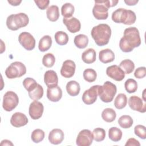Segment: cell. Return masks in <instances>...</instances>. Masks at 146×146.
Here are the masks:
<instances>
[{"label":"cell","instance_id":"30bf717a","mask_svg":"<svg viewBox=\"0 0 146 146\" xmlns=\"http://www.w3.org/2000/svg\"><path fill=\"white\" fill-rule=\"evenodd\" d=\"M93 135L89 129H83L78 133L76 143L78 146H90L93 141Z\"/></svg>","mask_w":146,"mask_h":146},{"label":"cell","instance_id":"6da1fadb","mask_svg":"<svg viewBox=\"0 0 146 146\" xmlns=\"http://www.w3.org/2000/svg\"><path fill=\"white\" fill-rule=\"evenodd\" d=\"M141 44L139 30L135 27H130L125 29L124 35L119 42V47L124 52H131L134 48Z\"/></svg>","mask_w":146,"mask_h":146},{"label":"cell","instance_id":"d6986e66","mask_svg":"<svg viewBox=\"0 0 146 146\" xmlns=\"http://www.w3.org/2000/svg\"><path fill=\"white\" fill-rule=\"evenodd\" d=\"M64 135L62 129L58 128H55L52 129L48 135L49 141L54 145H58L60 144L64 139Z\"/></svg>","mask_w":146,"mask_h":146},{"label":"cell","instance_id":"cb8c5ba5","mask_svg":"<svg viewBox=\"0 0 146 146\" xmlns=\"http://www.w3.org/2000/svg\"><path fill=\"white\" fill-rule=\"evenodd\" d=\"M46 15L48 19L51 22H55L59 18V7L56 5L49 6L46 10Z\"/></svg>","mask_w":146,"mask_h":146},{"label":"cell","instance_id":"5bb4252c","mask_svg":"<svg viewBox=\"0 0 146 146\" xmlns=\"http://www.w3.org/2000/svg\"><path fill=\"white\" fill-rule=\"evenodd\" d=\"M76 65L74 61L66 60L63 62L60 69V74L65 78H70L75 74Z\"/></svg>","mask_w":146,"mask_h":146},{"label":"cell","instance_id":"f6af8a7d","mask_svg":"<svg viewBox=\"0 0 146 146\" xmlns=\"http://www.w3.org/2000/svg\"><path fill=\"white\" fill-rule=\"evenodd\" d=\"M7 2L12 6H18L22 2L21 0H8Z\"/></svg>","mask_w":146,"mask_h":146},{"label":"cell","instance_id":"7a4b0ae2","mask_svg":"<svg viewBox=\"0 0 146 146\" xmlns=\"http://www.w3.org/2000/svg\"><path fill=\"white\" fill-rule=\"evenodd\" d=\"M91 35L98 46H103L109 42L111 35V29L108 25L100 23L92 29Z\"/></svg>","mask_w":146,"mask_h":146},{"label":"cell","instance_id":"603a6c76","mask_svg":"<svg viewBox=\"0 0 146 146\" xmlns=\"http://www.w3.org/2000/svg\"><path fill=\"white\" fill-rule=\"evenodd\" d=\"M82 59L87 64L94 63L96 60V51L94 48H87L82 53Z\"/></svg>","mask_w":146,"mask_h":146},{"label":"cell","instance_id":"d6a6232c","mask_svg":"<svg viewBox=\"0 0 146 146\" xmlns=\"http://www.w3.org/2000/svg\"><path fill=\"white\" fill-rule=\"evenodd\" d=\"M117 122L121 128L127 129L132 127L133 123V120L129 115H124L119 118Z\"/></svg>","mask_w":146,"mask_h":146},{"label":"cell","instance_id":"ffe728a7","mask_svg":"<svg viewBox=\"0 0 146 146\" xmlns=\"http://www.w3.org/2000/svg\"><path fill=\"white\" fill-rule=\"evenodd\" d=\"M44 82L48 87L58 86V78L56 72L53 70L47 71L44 75Z\"/></svg>","mask_w":146,"mask_h":146},{"label":"cell","instance_id":"4dcf8cb0","mask_svg":"<svg viewBox=\"0 0 146 146\" xmlns=\"http://www.w3.org/2000/svg\"><path fill=\"white\" fill-rule=\"evenodd\" d=\"M74 11V6L71 3H64L62 5L61 8V14L64 18H69L72 17Z\"/></svg>","mask_w":146,"mask_h":146},{"label":"cell","instance_id":"44dd1931","mask_svg":"<svg viewBox=\"0 0 146 146\" xmlns=\"http://www.w3.org/2000/svg\"><path fill=\"white\" fill-rule=\"evenodd\" d=\"M99 59L103 63L112 62L115 59V54L110 48H106L100 50L99 53Z\"/></svg>","mask_w":146,"mask_h":146},{"label":"cell","instance_id":"3957f363","mask_svg":"<svg viewBox=\"0 0 146 146\" xmlns=\"http://www.w3.org/2000/svg\"><path fill=\"white\" fill-rule=\"evenodd\" d=\"M118 1H95V5L92 9V14L94 17L98 20H105L108 17V9L115 6Z\"/></svg>","mask_w":146,"mask_h":146},{"label":"cell","instance_id":"e0dca14e","mask_svg":"<svg viewBox=\"0 0 146 146\" xmlns=\"http://www.w3.org/2000/svg\"><path fill=\"white\" fill-rule=\"evenodd\" d=\"M63 23L66 25L67 30L71 33H75L80 30V22L79 19L75 17L63 18Z\"/></svg>","mask_w":146,"mask_h":146},{"label":"cell","instance_id":"8fae6325","mask_svg":"<svg viewBox=\"0 0 146 146\" xmlns=\"http://www.w3.org/2000/svg\"><path fill=\"white\" fill-rule=\"evenodd\" d=\"M99 86V85H94L84 92L82 97L84 103L90 105L96 102L98 95Z\"/></svg>","mask_w":146,"mask_h":146},{"label":"cell","instance_id":"bcb514c9","mask_svg":"<svg viewBox=\"0 0 146 146\" xmlns=\"http://www.w3.org/2000/svg\"><path fill=\"white\" fill-rule=\"evenodd\" d=\"M139 1L137 0H128L124 1V2L128 6H133L135 5Z\"/></svg>","mask_w":146,"mask_h":146},{"label":"cell","instance_id":"9c48e42d","mask_svg":"<svg viewBox=\"0 0 146 146\" xmlns=\"http://www.w3.org/2000/svg\"><path fill=\"white\" fill-rule=\"evenodd\" d=\"M18 41L24 48L28 51L33 50L35 46V39L28 32H22L18 36Z\"/></svg>","mask_w":146,"mask_h":146},{"label":"cell","instance_id":"d4e9b609","mask_svg":"<svg viewBox=\"0 0 146 146\" xmlns=\"http://www.w3.org/2000/svg\"><path fill=\"white\" fill-rule=\"evenodd\" d=\"M52 39L49 35H44L40 38L39 42L38 48L40 51L44 52L47 51L51 46Z\"/></svg>","mask_w":146,"mask_h":146},{"label":"cell","instance_id":"ac0fdd59","mask_svg":"<svg viewBox=\"0 0 146 146\" xmlns=\"http://www.w3.org/2000/svg\"><path fill=\"white\" fill-rule=\"evenodd\" d=\"M47 97L52 102H57L62 97V90L58 86L48 87L47 90Z\"/></svg>","mask_w":146,"mask_h":146},{"label":"cell","instance_id":"7c38bea8","mask_svg":"<svg viewBox=\"0 0 146 146\" xmlns=\"http://www.w3.org/2000/svg\"><path fill=\"white\" fill-rule=\"evenodd\" d=\"M44 107L42 103L38 100H34L30 104L29 113L33 120L39 119L43 115Z\"/></svg>","mask_w":146,"mask_h":146},{"label":"cell","instance_id":"5b68a950","mask_svg":"<svg viewBox=\"0 0 146 146\" xmlns=\"http://www.w3.org/2000/svg\"><path fill=\"white\" fill-rule=\"evenodd\" d=\"M29 22L27 15L23 13L10 15L6 19V26L11 30L15 31L26 26Z\"/></svg>","mask_w":146,"mask_h":146},{"label":"cell","instance_id":"8992f818","mask_svg":"<svg viewBox=\"0 0 146 146\" xmlns=\"http://www.w3.org/2000/svg\"><path fill=\"white\" fill-rule=\"evenodd\" d=\"M116 92L117 88L116 85L110 81H107L103 86H99L98 93L102 102L110 103L113 100Z\"/></svg>","mask_w":146,"mask_h":146},{"label":"cell","instance_id":"1f68e13d","mask_svg":"<svg viewBox=\"0 0 146 146\" xmlns=\"http://www.w3.org/2000/svg\"><path fill=\"white\" fill-rule=\"evenodd\" d=\"M29 97L33 100L40 99L43 95V88L41 85L38 84L37 86L30 92H28Z\"/></svg>","mask_w":146,"mask_h":146},{"label":"cell","instance_id":"74e56055","mask_svg":"<svg viewBox=\"0 0 146 146\" xmlns=\"http://www.w3.org/2000/svg\"><path fill=\"white\" fill-rule=\"evenodd\" d=\"M55 58L52 53H47L43 57L42 63L46 67H52L55 64Z\"/></svg>","mask_w":146,"mask_h":146},{"label":"cell","instance_id":"f546056e","mask_svg":"<svg viewBox=\"0 0 146 146\" xmlns=\"http://www.w3.org/2000/svg\"><path fill=\"white\" fill-rule=\"evenodd\" d=\"M127 103V96L123 93L119 94L114 100V106L116 108L121 110L124 108Z\"/></svg>","mask_w":146,"mask_h":146},{"label":"cell","instance_id":"2e32d148","mask_svg":"<svg viewBox=\"0 0 146 146\" xmlns=\"http://www.w3.org/2000/svg\"><path fill=\"white\" fill-rule=\"evenodd\" d=\"M29 120L27 116L22 112H15L10 119L11 124L15 127H21L26 125Z\"/></svg>","mask_w":146,"mask_h":146},{"label":"cell","instance_id":"b9f144b4","mask_svg":"<svg viewBox=\"0 0 146 146\" xmlns=\"http://www.w3.org/2000/svg\"><path fill=\"white\" fill-rule=\"evenodd\" d=\"M146 71L145 67H140L136 69L134 72V76L137 79H141L145 76Z\"/></svg>","mask_w":146,"mask_h":146},{"label":"cell","instance_id":"d590c367","mask_svg":"<svg viewBox=\"0 0 146 146\" xmlns=\"http://www.w3.org/2000/svg\"><path fill=\"white\" fill-rule=\"evenodd\" d=\"M124 87L126 91L129 94L135 92L137 89V82L133 79H128L124 83Z\"/></svg>","mask_w":146,"mask_h":146},{"label":"cell","instance_id":"4316f807","mask_svg":"<svg viewBox=\"0 0 146 146\" xmlns=\"http://www.w3.org/2000/svg\"><path fill=\"white\" fill-rule=\"evenodd\" d=\"M116 117V113L114 110L111 108H105L102 112L103 120L107 123H111L114 121Z\"/></svg>","mask_w":146,"mask_h":146},{"label":"cell","instance_id":"4fadbf2b","mask_svg":"<svg viewBox=\"0 0 146 146\" xmlns=\"http://www.w3.org/2000/svg\"><path fill=\"white\" fill-rule=\"evenodd\" d=\"M108 76L116 81H121L125 78V73L121 68L117 65H112L106 69Z\"/></svg>","mask_w":146,"mask_h":146},{"label":"cell","instance_id":"277c9868","mask_svg":"<svg viewBox=\"0 0 146 146\" xmlns=\"http://www.w3.org/2000/svg\"><path fill=\"white\" fill-rule=\"evenodd\" d=\"M136 19V16L135 13L131 10L119 8L112 14V20L117 23L131 25L135 22Z\"/></svg>","mask_w":146,"mask_h":146},{"label":"cell","instance_id":"484cf974","mask_svg":"<svg viewBox=\"0 0 146 146\" xmlns=\"http://www.w3.org/2000/svg\"><path fill=\"white\" fill-rule=\"evenodd\" d=\"M75 45L79 48H86L88 43V38L84 34H79L76 35L74 39Z\"/></svg>","mask_w":146,"mask_h":146},{"label":"cell","instance_id":"52a82bcc","mask_svg":"<svg viewBox=\"0 0 146 146\" xmlns=\"http://www.w3.org/2000/svg\"><path fill=\"white\" fill-rule=\"evenodd\" d=\"M26 73V66L21 62H14L11 63L5 70V75L9 79L20 78Z\"/></svg>","mask_w":146,"mask_h":146},{"label":"cell","instance_id":"ee69618b","mask_svg":"<svg viewBox=\"0 0 146 146\" xmlns=\"http://www.w3.org/2000/svg\"><path fill=\"white\" fill-rule=\"evenodd\" d=\"M125 146H140V143H139V141L135 139V138H129L127 140L126 143L125 144Z\"/></svg>","mask_w":146,"mask_h":146},{"label":"cell","instance_id":"f35d334b","mask_svg":"<svg viewBox=\"0 0 146 146\" xmlns=\"http://www.w3.org/2000/svg\"><path fill=\"white\" fill-rule=\"evenodd\" d=\"M94 140L97 142H100L104 140L106 137V131L103 128H96L92 132Z\"/></svg>","mask_w":146,"mask_h":146},{"label":"cell","instance_id":"f1b7e54d","mask_svg":"<svg viewBox=\"0 0 146 146\" xmlns=\"http://www.w3.org/2000/svg\"><path fill=\"white\" fill-rule=\"evenodd\" d=\"M119 67L125 74H129L133 72L135 68V64L130 59H124L120 63Z\"/></svg>","mask_w":146,"mask_h":146},{"label":"cell","instance_id":"ab89813d","mask_svg":"<svg viewBox=\"0 0 146 146\" xmlns=\"http://www.w3.org/2000/svg\"><path fill=\"white\" fill-rule=\"evenodd\" d=\"M23 85L25 89L28 92H30L37 86L38 83L35 79L31 78H27L23 80Z\"/></svg>","mask_w":146,"mask_h":146},{"label":"cell","instance_id":"7dc6e473","mask_svg":"<svg viewBox=\"0 0 146 146\" xmlns=\"http://www.w3.org/2000/svg\"><path fill=\"white\" fill-rule=\"evenodd\" d=\"M1 145H13V144L10 140H3L1 143Z\"/></svg>","mask_w":146,"mask_h":146},{"label":"cell","instance_id":"9a60e30c","mask_svg":"<svg viewBox=\"0 0 146 146\" xmlns=\"http://www.w3.org/2000/svg\"><path fill=\"white\" fill-rule=\"evenodd\" d=\"M128 105L133 111L144 113L146 111V104L143 103V100L136 95L131 96L128 100Z\"/></svg>","mask_w":146,"mask_h":146},{"label":"cell","instance_id":"83f0119b","mask_svg":"<svg viewBox=\"0 0 146 146\" xmlns=\"http://www.w3.org/2000/svg\"><path fill=\"white\" fill-rule=\"evenodd\" d=\"M108 137L114 142L120 141L122 137V131L116 127H112L108 130Z\"/></svg>","mask_w":146,"mask_h":146},{"label":"cell","instance_id":"7402d4cb","mask_svg":"<svg viewBox=\"0 0 146 146\" xmlns=\"http://www.w3.org/2000/svg\"><path fill=\"white\" fill-rule=\"evenodd\" d=\"M67 92L72 96H75L78 95L80 90V87L76 81L75 80H70L68 82L66 86Z\"/></svg>","mask_w":146,"mask_h":146},{"label":"cell","instance_id":"e575fe53","mask_svg":"<svg viewBox=\"0 0 146 146\" xmlns=\"http://www.w3.org/2000/svg\"><path fill=\"white\" fill-rule=\"evenodd\" d=\"M84 79L89 83L94 82L97 77V74L95 70L92 68L86 69L83 73Z\"/></svg>","mask_w":146,"mask_h":146},{"label":"cell","instance_id":"8d00e7d4","mask_svg":"<svg viewBox=\"0 0 146 146\" xmlns=\"http://www.w3.org/2000/svg\"><path fill=\"white\" fill-rule=\"evenodd\" d=\"M44 138V132L40 129H34L31 135L32 141L35 143H38L42 141Z\"/></svg>","mask_w":146,"mask_h":146},{"label":"cell","instance_id":"836d02e7","mask_svg":"<svg viewBox=\"0 0 146 146\" xmlns=\"http://www.w3.org/2000/svg\"><path fill=\"white\" fill-rule=\"evenodd\" d=\"M54 38L56 42L60 46L66 44L68 43L69 39L68 35L65 32L62 31H57L55 34Z\"/></svg>","mask_w":146,"mask_h":146},{"label":"cell","instance_id":"60d3db41","mask_svg":"<svg viewBox=\"0 0 146 146\" xmlns=\"http://www.w3.org/2000/svg\"><path fill=\"white\" fill-rule=\"evenodd\" d=\"M135 134L141 139H145L146 138V128L143 125H137L134 128Z\"/></svg>","mask_w":146,"mask_h":146},{"label":"cell","instance_id":"7bdbcfd3","mask_svg":"<svg viewBox=\"0 0 146 146\" xmlns=\"http://www.w3.org/2000/svg\"><path fill=\"white\" fill-rule=\"evenodd\" d=\"M34 2L36 3V6L40 10H45L48 6L50 1L48 0H35Z\"/></svg>","mask_w":146,"mask_h":146},{"label":"cell","instance_id":"ba28073f","mask_svg":"<svg viewBox=\"0 0 146 146\" xmlns=\"http://www.w3.org/2000/svg\"><path fill=\"white\" fill-rule=\"evenodd\" d=\"M19 98L17 94L14 92L9 91H7L3 98L2 107L6 111H13L18 104Z\"/></svg>","mask_w":146,"mask_h":146}]
</instances>
